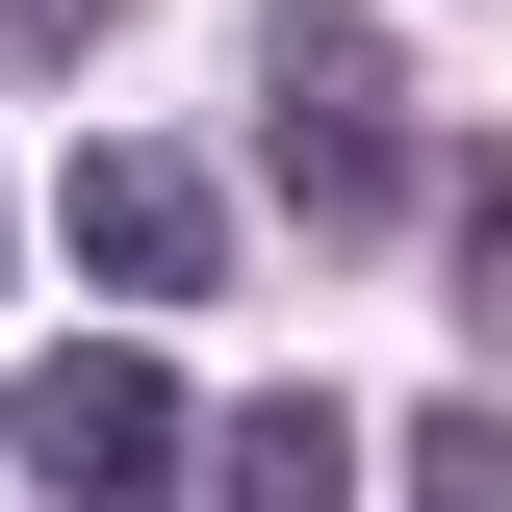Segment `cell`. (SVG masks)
Instances as JSON below:
<instances>
[{"label": "cell", "mask_w": 512, "mask_h": 512, "mask_svg": "<svg viewBox=\"0 0 512 512\" xmlns=\"http://www.w3.org/2000/svg\"><path fill=\"white\" fill-rule=\"evenodd\" d=\"M256 128H282V231H384L410 205V52L359 0H256Z\"/></svg>", "instance_id": "cell-1"}, {"label": "cell", "mask_w": 512, "mask_h": 512, "mask_svg": "<svg viewBox=\"0 0 512 512\" xmlns=\"http://www.w3.org/2000/svg\"><path fill=\"white\" fill-rule=\"evenodd\" d=\"M0 461H26V487H52V512H180V384H154V359H128V333H103V359H52V384H0Z\"/></svg>", "instance_id": "cell-2"}, {"label": "cell", "mask_w": 512, "mask_h": 512, "mask_svg": "<svg viewBox=\"0 0 512 512\" xmlns=\"http://www.w3.org/2000/svg\"><path fill=\"white\" fill-rule=\"evenodd\" d=\"M77 256H103L128 308H205V282H231V180H205V154H154V128H128V154H77Z\"/></svg>", "instance_id": "cell-3"}, {"label": "cell", "mask_w": 512, "mask_h": 512, "mask_svg": "<svg viewBox=\"0 0 512 512\" xmlns=\"http://www.w3.org/2000/svg\"><path fill=\"white\" fill-rule=\"evenodd\" d=\"M333 487H359V436H333L308 384H256L231 436H205V461H180V512H333Z\"/></svg>", "instance_id": "cell-4"}, {"label": "cell", "mask_w": 512, "mask_h": 512, "mask_svg": "<svg viewBox=\"0 0 512 512\" xmlns=\"http://www.w3.org/2000/svg\"><path fill=\"white\" fill-rule=\"evenodd\" d=\"M410 512H512V410H410Z\"/></svg>", "instance_id": "cell-5"}, {"label": "cell", "mask_w": 512, "mask_h": 512, "mask_svg": "<svg viewBox=\"0 0 512 512\" xmlns=\"http://www.w3.org/2000/svg\"><path fill=\"white\" fill-rule=\"evenodd\" d=\"M461 308H487V359H512V154H461Z\"/></svg>", "instance_id": "cell-6"}, {"label": "cell", "mask_w": 512, "mask_h": 512, "mask_svg": "<svg viewBox=\"0 0 512 512\" xmlns=\"http://www.w3.org/2000/svg\"><path fill=\"white\" fill-rule=\"evenodd\" d=\"M103 26H128V0H0V52H26V77H52V52H103Z\"/></svg>", "instance_id": "cell-7"}]
</instances>
